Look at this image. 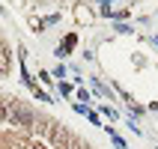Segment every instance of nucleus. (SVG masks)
Instances as JSON below:
<instances>
[{"instance_id": "6", "label": "nucleus", "mask_w": 158, "mask_h": 149, "mask_svg": "<svg viewBox=\"0 0 158 149\" xmlns=\"http://www.w3.org/2000/svg\"><path fill=\"white\" fill-rule=\"evenodd\" d=\"M51 78H66V66H57V69L51 72Z\"/></svg>"}, {"instance_id": "10", "label": "nucleus", "mask_w": 158, "mask_h": 149, "mask_svg": "<svg viewBox=\"0 0 158 149\" xmlns=\"http://www.w3.org/2000/svg\"><path fill=\"white\" fill-rule=\"evenodd\" d=\"M0 15H3V6H0Z\"/></svg>"}, {"instance_id": "8", "label": "nucleus", "mask_w": 158, "mask_h": 149, "mask_svg": "<svg viewBox=\"0 0 158 149\" xmlns=\"http://www.w3.org/2000/svg\"><path fill=\"white\" fill-rule=\"evenodd\" d=\"M3 119H9V110H6L3 105H0V122H3Z\"/></svg>"}, {"instance_id": "5", "label": "nucleus", "mask_w": 158, "mask_h": 149, "mask_svg": "<svg viewBox=\"0 0 158 149\" xmlns=\"http://www.w3.org/2000/svg\"><path fill=\"white\" fill-rule=\"evenodd\" d=\"M114 30H116V33H123V36H128V33H134V30H131V27H128V24H116Z\"/></svg>"}, {"instance_id": "2", "label": "nucleus", "mask_w": 158, "mask_h": 149, "mask_svg": "<svg viewBox=\"0 0 158 149\" xmlns=\"http://www.w3.org/2000/svg\"><path fill=\"white\" fill-rule=\"evenodd\" d=\"M75 45H78V33H69V36H66V39H63L60 45H57V51H54V54H57V57L63 60L66 54H72V48H75Z\"/></svg>"}, {"instance_id": "4", "label": "nucleus", "mask_w": 158, "mask_h": 149, "mask_svg": "<svg viewBox=\"0 0 158 149\" xmlns=\"http://www.w3.org/2000/svg\"><path fill=\"white\" fill-rule=\"evenodd\" d=\"M102 114H105V116H110V122H114V119H119V114H116L114 107H102Z\"/></svg>"}, {"instance_id": "9", "label": "nucleus", "mask_w": 158, "mask_h": 149, "mask_svg": "<svg viewBox=\"0 0 158 149\" xmlns=\"http://www.w3.org/2000/svg\"><path fill=\"white\" fill-rule=\"evenodd\" d=\"M102 3H105V6H107V3H114V0H102Z\"/></svg>"}, {"instance_id": "1", "label": "nucleus", "mask_w": 158, "mask_h": 149, "mask_svg": "<svg viewBox=\"0 0 158 149\" xmlns=\"http://www.w3.org/2000/svg\"><path fill=\"white\" fill-rule=\"evenodd\" d=\"M9 119H12V122L15 125H36V116H33V110H30V107H12V110H9Z\"/></svg>"}, {"instance_id": "7", "label": "nucleus", "mask_w": 158, "mask_h": 149, "mask_svg": "<svg viewBox=\"0 0 158 149\" xmlns=\"http://www.w3.org/2000/svg\"><path fill=\"white\" fill-rule=\"evenodd\" d=\"M60 93H63V96H69V93H72V84H63V81H60Z\"/></svg>"}, {"instance_id": "3", "label": "nucleus", "mask_w": 158, "mask_h": 149, "mask_svg": "<svg viewBox=\"0 0 158 149\" xmlns=\"http://www.w3.org/2000/svg\"><path fill=\"white\" fill-rule=\"evenodd\" d=\"M30 89H33V96L39 98V101H51V96H48V93H42V89L36 87V84H30Z\"/></svg>"}]
</instances>
